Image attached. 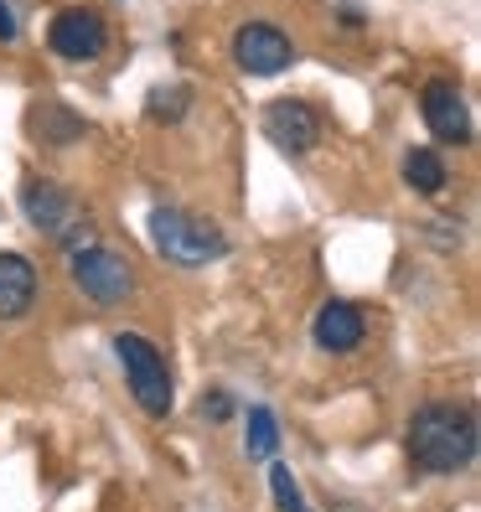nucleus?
<instances>
[{"label": "nucleus", "mask_w": 481, "mask_h": 512, "mask_svg": "<svg viewBox=\"0 0 481 512\" xmlns=\"http://www.w3.org/2000/svg\"><path fill=\"white\" fill-rule=\"evenodd\" d=\"M244 450H249V461H275V450H280V425H275V414H269L264 404H254V409H249Z\"/></svg>", "instance_id": "ddd939ff"}, {"label": "nucleus", "mask_w": 481, "mask_h": 512, "mask_svg": "<svg viewBox=\"0 0 481 512\" xmlns=\"http://www.w3.org/2000/svg\"><path fill=\"white\" fill-rule=\"evenodd\" d=\"M21 207H26V223L47 238H57L68 254L88 249V238H94V223H88V213L78 207V197L68 187H57L52 176H32V182L21 187Z\"/></svg>", "instance_id": "7ed1b4c3"}, {"label": "nucleus", "mask_w": 481, "mask_h": 512, "mask_svg": "<svg viewBox=\"0 0 481 512\" xmlns=\"http://www.w3.org/2000/svg\"><path fill=\"white\" fill-rule=\"evenodd\" d=\"M37 130H42L47 140H57V145H68V140L83 135V119H78L73 109H63V104H47V109L37 114Z\"/></svg>", "instance_id": "dca6fc26"}, {"label": "nucleus", "mask_w": 481, "mask_h": 512, "mask_svg": "<svg viewBox=\"0 0 481 512\" xmlns=\"http://www.w3.org/2000/svg\"><path fill=\"white\" fill-rule=\"evenodd\" d=\"M47 47L68 63H94V57L109 47V26L94 6H68L57 11L52 26H47Z\"/></svg>", "instance_id": "0eeeda50"}, {"label": "nucleus", "mask_w": 481, "mask_h": 512, "mask_svg": "<svg viewBox=\"0 0 481 512\" xmlns=\"http://www.w3.org/2000/svg\"><path fill=\"white\" fill-rule=\"evenodd\" d=\"M187 109H192L187 83H161V88H150V99H145V114L156 119V125H176V119H187Z\"/></svg>", "instance_id": "4468645a"}, {"label": "nucleus", "mask_w": 481, "mask_h": 512, "mask_svg": "<svg viewBox=\"0 0 481 512\" xmlns=\"http://www.w3.org/2000/svg\"><path fill=\"white\" fill-rule=\"evenodd\" d=\"M0 42H16V11H11V0H0Z\"/></svg>", "instance_id": "a211bd4d"}, {"label": "nucleus", "mask_w": 481, "mask_h": 512, "mask_svg": "<svg viewBox=\"0 0 481 512\" xmlns=\"http://www.w3.org/2000/svg\"><path fill=\"white\" fill-rule=\"evenodd\" d=\"M269 492H275V507H280V512H311L306 492H300V481H295L290 466H280V461H269Z\"/></svg>", "instance_id": "2eb2a0df"}, {"label": "nucleus", "mask_w": 481, "mask_h": 512, "mask_svg": "<svg viewBox=\"0 0 481 512\" xmlns=\"http://www.w3.org/2000/svg\"><path fill=\"white\" fill-rule=\"evenodd\" d=\"M37 300V264L21 254H0V321H21Z\"/></svg>", "instance_id": "9b49d317"}, {"label": "nucleus", "mask_w": 481, "mask_h": 512, "mask_svg": "<svg viewBox=\"0 0 481 512\" xmlns=\"http://www.w3.org/2000/svg\"><path fill=\"white\" fill-rule=\"evenodd\" d=\"M419 109H425V125L435 140L445 145H466L471 140V114H466V99H461V88L456 83H425V94H419Z\"/></svg>", "instance_id": "1a4fd4ad"}, {"label": "nucleus", "mask_w": 481, "mask_h": 512, "mask_svg": "<svg viewBox=\"0 0 481 512\" xmlns=\"http://www.w3.org/2000/svg\"><path fill=\"white\" fill-rule=\"evenodd\" d=\"M233 63L254 78H275L295 63V47L275 21H244L233 32Z\"/></svg>", "instance_id": "423d86ee"}, {"label": "nucleus", "mask_w": 481, "mask_h": 512, "mask_svg": "<svg viewBox=\"0 0 481 512\" xmlns=\"http://www.w3.org/2000/svg\"><path fill=\"white\" fill-rule=\"evenodd\" d=\"M445 161H440V150H409L404 156V182L414 187V192H425V197H435V192H445Z\"/></svg>", "instance_id": "f8f14e48"}, {"label": "nucleus", "mask_w": 481, "mask_h": 512, "mask_svg": "<svg viewBox=\"0 0 481 512\" xmlns=\"http://www.w3.org/2000/svg\"><path fill=\"white\" fill-rule=\"evenodd\" d=\"M114 357H119V368H125V383H130L135 404L150 419H166L176 394H171V368H166L161 347L135 337V331H119V337H114Z\"/></svg>", "instance_id": "20e7f679"}, {"label": "nucleus", "mask_w": 481, "mask_h": 512, "mask_svg": "<svg viewBox=\"0 0 481 512\" xmlns=\"http://www.w3.org/2000/svg\"><path fill=\"white\" fill-rule=\"evenodd\" d=\"M73 285L83 300H94V306H119V300H130L135 295V269L125 254H114V249H78L73 254Z\"/></svg>", "instance_id": "39448f33"}, {"label": "nucleus", "mask_w": 481, "mask_h": 512, "mask_svg": "<svg viewBox=\"0 0 481 512\" xmlns=\"http://www.w3.org/2000/svg\"><path fill=\"white\" fill-rule=\"evenodd\" d=\"M202 414L213 419V425H223V419L233 414V399H228V394H207V399H202Z\"/></svg>", "instance_id": "f3484780"}, {"label": "nucleus", "mask_w": 481, "mask_h": 512, "mask_svg": "<svg viewBox=\"0 0 481 512\" xmlns=\"http://www.w3.org/2000/svg\"><path fill=\"white\" fill-rule=\"evenodd\" d=\"M316 347L321 352H357L363 347V337H368V316H363V306H352V300H326V306L316 311Z\"/></svg>", "instance_id": "9d476101"}, {"label": "nucleus", "mask_w": 481, "mask_h": 512, "mask_svg": "<svg viewBox=\"0 0 481 512\" xmlns=\"http://www.w3.org/2000/svg\"><path fill=\"white\" fill-rule=\"evenodd\" d=\"M264 135L275 150H285V156H311L316 140H321V119L300 99H275L264 109Z\"/></svg>", "instance_id": "6e6552de"}, {"label": "nucleus", "mask_w": 481, "mask_h": 512, "mask_svg": "<svg viewBox=\"0 0 481 512\" xmlns=\"http://www.w3.org/2000/svg\"><path fill=\"white\" fill-rule=\"evenodd\" d=\"M481 430L466 404H425L409 419V461L430 476H456L476 461Z\"/></svg>", "instance_id": "f257e3e1"}, {"label": "nucleus", "mask_w": 481, "mask_h": 512, "mask_svg": "<svg viewBox=\"0 0 481 512\" xmlns=\"http://www.w3.org/2000/svg\"><path fill=\"white\" fill-rule=\"evenodd\" d=\"M150 244L171 264L202 269V264H218L228 254V233L197 213H182V207H156L150 213Z\"/></svg>", "instance_id": "f03ea898"}]
</instances>
